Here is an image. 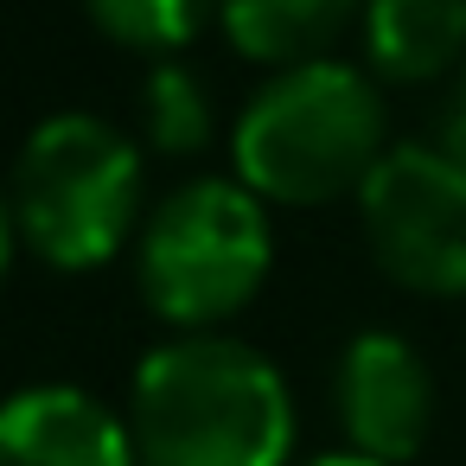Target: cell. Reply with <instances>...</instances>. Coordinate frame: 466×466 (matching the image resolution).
Here are the masks:
<instances>
[{
  "label": "cell",
  "mask_w": 466,
  "mask_h": 466,
  "mask_svg": "<svg viewBox=\"0 0 466 466\" xmlns=\"http://www.w3.org/2000/svg\"><path fill=\"white\" fill-rule=\"evenodd\" d=\"M128 428L141 466H288L300 421L256 345L186 332L135 364Z\"/></svg>",
  "instance_id": "1"
},
{
  "label": "cell",
  "mask_w": 466,
  "mask_h": 466,
  "mask_svg": "<svg viewBox=\"0 0 466 466\" xmlns=\"http://www.w3.org/2000/svg\"><path fill=\"white\" fill-rule=\"evenodd\" d=\"M383 154H390L383 96L358 65L339 58L275 71L230 128L237 179L256 198L294 211L358 198Z\"/></svg>",
  "instance_id": "2"
},
{
  "label": "cell",
  "mask_w": 466,
  "mask_h": 466,
  "mask_svg": "<svg viewBox=\"0 0 466 466\" xmlns=\"http://www.w3.org/2000/svg\"><path fill=\"white\" fill-rule=\"evenodd\" d=\"M141 186H147L141 147L116 122L65 109L26 135L7 198H14L20 243L39 262L84 275L116 262L141 230Z\"/></svg>",
  "instance_id": "3"
},
{
  "label": "cell",
  "mask_w": 466,
  "mask_h": 466,
  "mask_svg": "<svg viewBox=\"0 0 466 466\" xmlns=\"http://www.w3.org/2000/svg\"><path fill=\"white\" fill-rule=\"evenodd\" d=\"M268 262H275V230L262 198L243 179H192L147 211L135 281L167 326L205 332L262 294Z\"/></svg>",
  "instance_id": "4"
},
{
  "label": "cell",
  "mask_w": 466,
  "mask_h": 466,
  "mask_svg": "<svg viewBox=\"0 0 466 466\" xmlns=\"http://www.w3.org/2000/svg\"><path fill=\"white\" fill-rule=\"evenodd\" d=\"M370 262L428 300L466 294V167L434 141H396L358 192Z\"/></svg>",
  "instance_id": "5"
},
{
  "label": "cell",
  "mask_w": 466,
  "mask_h": 466,
  "mask_svg": "<svg viewBox=\"0 0 466 466\" xmlns=\"http://www.w3.org/2000/svg\"><path fill=\"white\" fill-rule=\"evenodd\" d=\"M332 402H339V428L345 447L377 460V466H402L428 447L434 428V370L421 364V351L402 332H358L339 351V377H332Z\"/></svg>",
  "instance_id": "6"
},
{
  "label": "cell",
  "mask_w": 466,
  "mask_h": 466,
  "mask_svg": "<svg viewBox=\"0 0 466 466\" xmlns=\"http://www.w3.org/2000/svg\"><path fill=\"white\" fill-rule=\"evenodd\" d=\"M0 466H141L128 415L77 383H26L0 402Z\"/></svg>",
  "instance_id": "7"
},
{
  "label": "cell",
  "mask_w": 466,
  "mask_h": 466,
  "mask_svg": "<svg viewBox=\"0 0 466 466\" xmlns=\"http://www.w3.org/2000/svg\"><path fill=\"white\" fill-rule=\"evenodd\" d=\"M364 58L383 84H441L466 65V0H364Z\"/></svg>",
  "instance_id": "8"
},
{
  "label": "cell",
  "mask_w": 466,
  "mask_h": 466,
  "mask_svg": "<svg viewBox=\"0 0 466 466\" xmlns=\"http://www.w3.org/2000/svg\"><path fill=\"white\" fill-rule=\"evenodd\" d=\"M351 20H364V0H224L218 7V26L237 46V58L268 71L332 58Z\"/></svg>",
  "instance_id": "9"
},
{
  "label": "cell",
  "mask_w": 466,
  "mask_h": 466,
  "mask_svg": "<svg viewBox=\"0 0 466 466\" xmlns=\"http://www.w3.org/2000/svg\"><path fill=\"white\" fill-rule=\"evenodd\" d=\"M84 7H90V20H96V33L109 46L167 58V52L198 39V26L224 7V0H84Z\"/></svg>",
  "instance_id": "10"
},
{
  "label": "cell",
  "mask_w": 466,
  "mask_h": 466,
  "mask_svg": "<svg viewBox=\"0 0 466 466\" xmlns=\"http://www.w3.org/2000/svg\"><path fill=\"white\" fill-rule=\"evenodd\" d=\"M141 128H147V147L160 154H205L211 147V96L198 84V71L160 58L147 90H141Z\"/></svg>",
  "instance_id": "11"
},
{
  "label": "cell",
  "mask_w": 466,
  "mask_h": 466,
  "mask_svg": "<svg viewBox=\"0 0 466 466\" xmlns=\"http://www.w3.org/2000/svg\"><path fill=\"white\" fill-rule=\"evenodd\" d=\"M434 147H441L447 160H460V167H466V65L453 71V90H447V103H441V128H434Z\"/></svg>",
  "instance_id": "12"
},
{
  "label": "cell",
  "mask_w": 466,
  "mask_h": 466,
  "mask_svg": "<svg viewBox=\"0 0 466 466\" xmlns=\"http://www.w3.org/2000/svg\"><path fill=\"white\" fill-rule=\"evenodd\" d=\"M14 243H20V224H14V198L0 192V281H7V268H14Z\"/></svg>",
  "instance_id": "13"
},
{
  "label": "cell",
  "mask_w": 466,
  "mask_h": 466,
  "mask_svg": "<svg viewBox=\"0 0 466 466\" xmlns=\"http://www.w3.org/2000/svg\"><path fill=\"white\" fill-rule=\"evenodd\" d=\"M307 466H377V460H364V453H319V460H307Z\"/></svg>",
  "instance_id": "14"
}]
</instances>
